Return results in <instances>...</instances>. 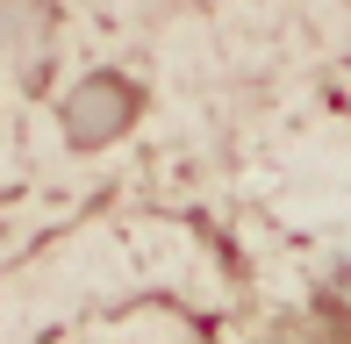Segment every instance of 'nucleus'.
Listing matches in <instances>:
<instances>
[{"label": "nucleus", "instance_id": "f257e3e1", "mask_svg": "<svg viewBox=\"0 0 351 344\" xmlns=\"http://www.w3.org/2000/svg\"><path fill=\"white\" fill-rule=\"evenodd\" d=\"M143 108V93L136 79H115V72H93V79H79L72 86V101H65V136L79 151H93V144H108V136H122L130 130V115Z\"/></svg>", "mask_w": 351, "mask_h": 344}]
</instances>
